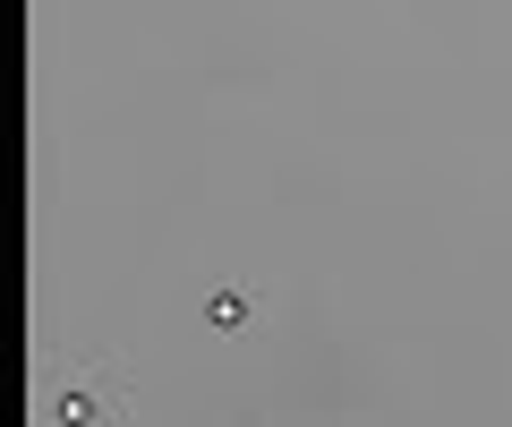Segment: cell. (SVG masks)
<instances>
[{
    "instance_id": "cell-1",
    "label": "cell",
    "mask_w": 512,
    "mask_h": 427,
    "mask_svg": "<svg viewBox=\"0 0 512 427\" xmlns=\"http://www.w3.org/2000/svg\"><path fill=\"white\" fill-rule=\"evenodd\" d=\"M205 325H214V334H239V325H248V291H214L205 299Z\"/></svg>"
}]
</instances>
